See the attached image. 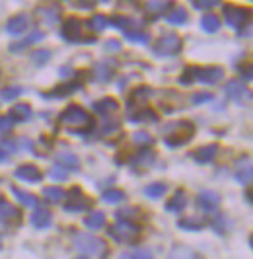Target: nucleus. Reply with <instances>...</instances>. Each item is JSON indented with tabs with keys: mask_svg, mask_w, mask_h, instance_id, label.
<instances>
[{
	"mask_svg": "<svg viewBox=\"0 0 253 259\" xmlns=\"http://www.w3.org/2000/svg\"><path fill=\"white\" fill-rule=\"evenodd\" d=\"M25 27H27V18L25 16H16L14 20H10V24H8V31L10 33H22Z\"/></svg>",
	"mask_w": 253,
	"mask_h": 259,
	"instance_id": "4be33fe9",
	"label": "nucleus"
},
{
	"mask_svg": "<svg viewBox=\"0 0 253 259\" xmlns=\"http://www.w3.org/2000/svg\"><path fill=\"white\" fill-rule=\"evenodd\" d=\"M84 224L90 230H100V228L105 226V214L100 212V210H94V212H90L88 217L84 219Z\"/></svg>",
	"mask_w": 253,
	"mask_h": 259,
	"instance_id": "4468645a",
	"label": "nucleus"
},
{
	"mask_svg": "<svg viewBox=\"0 0 253 259\" xmlns=\"http://www.w3.org/2000/svg\"><path fill=\"white\" fill-rule=\"evenodd\" d=\"M0 247H2V236H0Z\"/></svg>",
	"mask_w": 253,
	"mask_h": 259,
	"instance_id": "09e8293b",
	"label": "nucleus"
},
{
	"mask_svg": "<svg viewBox=\"0 0 253 259\" xmlns=\"http://www.w3.org/2000/svg\"><path fill=\"white\" fill-rule=\"evenodd\" d=\"M61 123L63 125H68L70 129H78V127H90L92 125V119L90 115L78 105H70L66 107L61 115Z\"/></svg>",
	"mask_w": 253,
	"mask_h": 259,
	"instance_id": "7ed1b4c3",
	"label": "nucleus"
},
{
	"mask_svg": "<svg viewBox=\"0 0 253 259\" xmlns=\"http://www.w3.org/2000/svg\"><path fill=\"white\" fill-rule=\"evenodd\" d=\"M20 219V212H18V208L10 205L8 201H2L0 199V222L2 224H8V222H14Z\"/></svg>",
	"mask_w": 253,
	"mask_h": 259,
	"instance_id": "9b49d317",
	"label": "nucleus"
},
{
	"mask_svg": "<svg viewBox=\"0 0 253 259\" xmlns=\"http://www.w3.org/2000/svg\"><path fill=\"white\" fill-rule=\"evenodd\" d=\"M12 193L18 197V201L24 205V207H35L37 205V197H33L31 193H25V191H20L18 187H12Z\"/></svg>",
	"mask_w": 253,
	"mask_h": 259,
	"instance_id": "aec40b11",
	"label": "nucleus"
},
{
	"mask_svg": "<svg viewBox=\"0 0 253 259\" xmlns=\"http://www.w3.org/2000/svg\"><path fill=\"white\" fill-rule=\"evenodd\" d=\"M234 176H236V182L241 183V185H253V166L249 162L240 164Z\"/></svg>",
	"mask_w": 253,
	"mask_h": 259,
	"instance_id": "f8f14e48",
	"label": "nucleus"
},
{
	"mask_svg": "<svg viewBox=\"0 0 253 259\" xmlns=\"http://www.w3.org/2000/svg\"><path fill=\"white\" fill-rule=\"evenodd\" d=\"M59 160L61 162H66V164H72V168L78 166V158L74 154H68V152H63V154H59Z\"/></svg>",
	"mask_w": 253,
	"mask_h": 259,
	"instance_id": "c9c22d12",
	"label": "nucleus"
},
{
	"mask_svg": "<svg viewBox=\"0 0 253 259\" xmlns=\"http://www.w3.org/2000/svg\"><path fill=\"white\" fill-rule=\"evenodd\" d=\"M185 207H187V197H185L183 191H177V193L165 203V210H167V212H181Z\"/></svg>",
	"mask_w": 253,
	"mask_h": 259,
	"instance_id": "ddd939ff",
	"label": "nucleus"
},
{
	"mask_svg": "<svg viewBox=\"0 0 253 259\" xmlns=\"http://www.w3.org/2000/svg\"><path fill=\"white\" fill-rule=\"evenodd\" d=\"M76 259H88V257H86V255H82V257H76Z\"/></svg>",
	"mask_w": 253,
	"mask_h": 259,
	"instance_id": "de8ad7c7",
	"label": "nucleus"
},
{
	"mask_svg": "<svg viewBox=\"0 0 253 259\" xmlns=\"http://www.w3.org/2000/svg\"><path fill=\"white\" fill-rule=\"evenodd\" d=\"M43 37V33H39V31H35V33H31L27 39H24L22 43H18V45H12V49L16 51V49H22V47H27V45H31V43H35V39H41Z\"/></svg>",
	"mask_w": 253,
	"mask_h": 259,
	"instance_id": "2f4dec72",
	"label": "nucleus"
},
{
	"mask_svg": "<svg viewBox=\"0 0 253 259\" xmlns=\"http://www.w3.org/2000/svg\"><path fill=\"white\" fill-rule=\"evenodd\" d=\"M63 35L68 41H76V39H80V26H78V22L76 20H70V22H66V26L63 29Z\"/></svg>",
	"mask_w": 253,
	"mask_h": 259,
	"instance_id": "412c9836",
	"label": "nucleus"
},
{
	"mask_svg": "<svg viewBox=\"0 0 253 259\" xmlns=\"http://www.w3.org/2000/svg\"><path fill=\"white\" fill-rule=\"evenodd\" d=\"M16 178L27 183H37L41 182V171L35 166H31V164H24V166H20L16 169Z\"/></svg>",
	"mask_w": 253,
	"mask_h": 259,
	"instance_id": "1a4fd4ad",
	"label": "nucleus"
},
{
	"mask_svg": "<svg viewBox=\"0 0 253 259\" xmlns=\"http://www.w3.org/2000/svg\"><path fill=\"white\" fill-rule=\"evenodd\" d=\"M197 205L201 210L204 212H215L216 208L220 207V197L215 193V191H202L199 197H197Z\"/></svg>",
	"mask_w": 253,
	"mask_h": 259,
	"instance_id": "0eeeda50",
	"label": "nucleus"
},
{
	"mask_svg": "<svg viewBox=\"0 0 253 259\" xmlns=\"http://www.w3.org/2000/svg\"><path fill=\"white\" fill-rule=\"evenodd\" d=\"M251 247H253V236H251Z\"/></svg>",
	"mask_w": 253,
	"mask_h": 259,
	"instance_id": "8fccbe9b",
	"label": "nucleus"
},
{
	"mask_svg": "<svg viewBox=\"0 0 253 259\" xmlns=\"http://www.w3.org/2000/svg\"><path fill=\"white\" fill-rule=\"evenodd\" d=\"M43 197H45L49 203H61L64 197H66V191H64L63 187L53 185V187H45V189H43Z\"/></svg>",
	"mask_w": 253,
	"mask_h": 259,
	"instance_id": "a211bd4d",
	"label": "nucleus"
},
{
	"mask_svg": "<svg viewBox=\"0 0 253 259\" xmlns=\"http://www.w3.org/2000/svg\"><path fill=\"white\" fill-rule=\"evenodd\" d=\"M240 70H241V76H243V80H253V63H249V65H243Z\"/></svg>",
	"mask_w": 253,
	"mask_h": 259,
	"instance_id": "58836bf2",
	"label": "nucleus"
},
{
	"mask_svg": "<svg viewBox=\"0 0 253 259\" xmlns=\"http://www.w3.org/2000/svg\"><path fill=\"white\" fill-rule=\"evenodd\" d=\"M193 4L199 8V10H210L220 4V0H193Z\"/></svg>",
	"mask_w": 253,
	"mask_h": 259,
	"instance_id": "7c9ffc66",
	"label": "nucleus"
},
{
	"mask_svg": "<svg viewBox=\"0 0 253 259\" xmlns=\"http://www.w3.org/2000/svg\"><path fill=\"white\" fill-rule=\"evenodd\" d=\"M167 22L170 24H183V22H187V12L183 8H177L167 16Z\"/></svg>",
	"mask_w": 253,
	"mask_h": 259,
	"instance_id": "cd10ccee",
	"label": "nucleus"
},
{
	"mask_svg": "<svg viewBox=\"0 0 253 259\" xmlns=\"http://www.w3.org/2000/svg\"><path fill=\"white\" fill-rule=\"evenodd\" d=\"M31 224L35 228H47L51 224V212L45 208H37L33 214H31Z\"/></svg>",
	"mask_w": 253,
	"mask_h": 259,
	"instance_id": "2eb2a0df",
	"label": "nucleus"
},
{
	"mask_svg": "<svg viewBox=\"0 0 253 259\" xmlns=\"http://www.w3.org/2000/svg\"><path fill=\"white\" fill-rule=\"evenodd\" d=\"M226 94H228V98H234V100H249V98H251L249 90L241 84L240 80H232V82H228Z\"/></svg>",
	"mask_w": 253,
	"mask_h": 259,
	"instance_id": "9d476101",
	"label": "nucleus"
},
{
	"mask_svg": "<svg viewBox=\"0 0 253 259\" xmlns=\"http://www.w3.org/2000/svg\"><path fill=\"white\" fill-rule=\"evenodd\" d=\"M224 18H226V22L230 27L240 29V27L245 26L247 22H251L253 10L251 8H240V6H226Z\"/></svg>",
	"mask_w": 253,
	"mask_h": 259,
	"instance_id": "20e7f679",
	"label": "nucleus"
},
{
	"mask_svg": "<svg viewBox=\"0 0 253 259\" xmlns=\"http://www.w3.org/2000/svg\"><path fill=\"white\" fill-rule=\"evenodd\" d=\"M35 57V63H45L47 59H49V51H39L33 55Z\"/></svg>",
	"mask_w": 253,
	"mask_h": 259,
	"instance_id": "37998d69",
	"label": "nucleus"
},
{
	"mask_svg": "<svg viewBox=\"0 0 253 259\" xmlns=\"http://www.w3.org/2000/svg\"><path fill=\"white\" fill-rule=\"evenodd\" d=\"M51 180H55V182H63L64 178H66V169L63 166H53L49 171Z\"/></svg>",
	"mask_w": 253,
	"mask_h": 259,
	"instance_id": "c756f323",
	"label": "nucleus"
},
{
	"mask_svg": "<svg viewBox=\"0 0 253 259\" xmlns=\"http://www.w3.org/2000/svg\"><path fill=\"white\" fill-rule=\"evenodd\" d=\"M165 189H167V187H165V183L158 182V183H150V185H146L144 193L148 195L150 199H160V197L165 193Z\"/></svg>",
	"mask_w": 253,
	"mask_h": 259,
	"instance_id": "5701e85b",
	"label": "nucleus"
},
{
	"mask_svg": "<svg viewBox=\"0 0 253 259\" xmlns=\"http://www.w3.org/2000/svg\"><path fill=\"white\" fill-rule=\"evenodd\" d=\"M201 26L206 33H215V31L220 29V20L216 16H213V14H208V16H204L201 20Z\"/></svg>",
	"mask_w": 253,
	"mask_h": 259,
	"instance_id": "6ab92c4d",
	"label": "nucleus"
},
{
	"mask_svg": "<svg viewBox=\"0 0 253 259\" xmlns=\"http://www.w3.org/2000/svg\"><path fill=\"white\" fill-rule=\"evenodd\" d=\"M179 228H183V230H201L202 222L197 221V219H183V221H179Z\"/></svg>",
	"mask_w": 253,
	"mask_h": 259,
	"instance_id": "c85d7f7f",
	"label": "nucleus"
},
{
	"mask_svg": "<svg viewBox=\"0 0 253 259\" xmlns=\"http://www.w3.org/2000/svg\"><path fill=\"white\" fill-rule=\"evenodd\" d=\"M94 107H96V111H100V113H111V111L117 109V102L111 100V98H107V100H103V102H98Z\"/></svg>",
	"mask_w": 253,
	"mask_h": 259,
	"instance_id": "bb28decb",
	"label": "nucleus"
},
{
	"mask_svg": "<svg viewBox=\"0 0 253 259\" xmlns=\"http://www.w3.org/2000/svg\"><path fill=\"white\" fill-rule=\"evenodd\" d=\"M109 236L115 242H131L139 236V226H135L129 221H119L113 228H109Z\"/></svg>",
	"mask_w": 253,
	"mask_h": 259,
	"instance_id": "39448f33",
	"label": "nucleus"
},
{
	"mask_svg": "<svg viewBox=\"0 0 253 259\" xmlns=\"http://www.w3.org/2000/svg\"><path fill=\"white\" fill-rule=\"evenodd\" d=\"M245 197H247V201H249V203L253 205V187L249 189V191H247V195H245Z\"/></svg>",
	"mask_w": 253,
	"mask_h": 259,
	"instance_id": "c03bdc74",
	"label": "nucleus"
},
{
	"mask_svg": "<svg viewBox=\"0 0 253 259\" xmlns=\"http://www.w3.org/2000/svg\"><path fill=\"white\" fill-rule=\"evenodd\" d=\"M131 257L133 259H152V253L150 251H146V249H137L135 253H131Z\"/></svg>",
	"mask_w": 253,
	"mask_h": 259,
	"instance_id": "a19ab883",
	"label": "nucleus"
},
{
	"mask_svg": "<svg viewBox=\"0 0 253 259\" xmlns=\"http://www.w3.org/2000/svg\"><path fill=\"white\" fill-rule=\"evenodd\" d=\"M133 141H135L137 144H150L152 137L150 135H146V133H137V135L133 137Z\"/></svg>",
	"mask_w": 253,
	"mask_h": 259,
	"instance_id": "4c0bfd02",
	"label": "nucleus"
},
{
	"mask_svg": "<svg viewBox=\"0 0 253 259\" xmlns=\"http://www.w3.org/2000/svg\"><path fill=\"white\" fill-rule=\"evenodd\" d=\"M154 152L152 150H140L139 154L135 156V160H133V164H137V166H150L152 162H154Z\"/></svg>",
	"mask_w": 253,
	"mask_h": 259,
	"instance_id": "b1692460",
	"label": "nucleus"
},
{
	"mask_svg": "<svg viewBox=\"0 0 253 259\" xmlns=\"http://www.w3.org/2000/svg\"><path fill=\"white\" fill-rule=\"evenodd\" d=\"M165 6H167L165 0H152V2H148V8H150L152 12H162Z\"/></svg>",
	"mask_w": 253,
	"mask_h": 259,
	"instance_id": "72a5a7b5",
	"label": "nucleus"
},
{
	"mask_svg": "<svg viewBox=\"0 0 253 259\" xmlns=\"http://www.w3.org/2000/svg\"><path fill=\"white\" fill-rule=\"evenodd\" d=\"M208 100H213V94H208V92H204V94H195V96H193V102H195V104L208 102Z\"/></svg>",
	"mask_w": 253,
	"mask_h": 259,
	"instance_id": "ea45409f",
	"label": "nucleus"
},
{
	"mask_svg": "<svg viewBox=\"0 0 253 259\" xmlns=\"http://www.w3.org/2000/svg\"><path fill=\"white\" fill-rule=\"evenodd\" d=\"M216 150H218V146H215V144H210V146H202V148H199V150L193 154V158H195L197 162L204 164V162H210V160L215 158Z\"/></svg>",
	"mask_w": 253,
	"mask_h": 259,
	"instance_id": "f3484780",
	"label": "nucleus"
},
{
	"mask_svg": "<svg viewBox=\"0 0 253 259\" xmlns=\"http://www.w3.org/2000/svg\"><path fill=\"white\" fill-rule=\"evenodd\" d=\"M181 49V39L177 37L176 33H167L158 41V45L154 47V51L158 55H174Z\"/></svg>",
	"mask_w": 253,
	"mask_h": 259,
	"instance_id": "423d86ee",
	"label": "nucleus"
},
{
	"mask_svg": "<svg viewBox=\"0 0 253 259\" xmlns=\"http://www.w3.org/2000/svg\"><path fill=\"white\" fill-rule=\"evenodd\" d=\"M224 78V70L220 66H204V68H187L185 74L179 78L181 84L191 82H204V84H218Z\"/></svg>",
	"mask_w": 253,
	"mask_h": 259,
	"instance_id": "f257e3e1",
	"label": "nucleus"
},
{
	"mask_svg": "<svg viewBox=\"0 0 253 259\" xmlns=\"http://www.w3.org/2000/svg\"><path fill=\"white\" fill-rule=\"evenodd\" d=\"M119 259H133V257H131V253H123V255H121Z\"/></svg>",
	"mask_w": 253,
	"mask_h": 259,
	"instance_id": "a18cd8bd",
	"label": "nucleus"
},
{
	"mask_svg": "<svg viewBox=\"0 0 253 259\" xmlns=\"http://www.w3.org/2000/svg\"><path fill=\"white\" fill-rule=\"evenodd\" d=\"M101 199H103L105 203H109V205H115V203L125 201V193H123V191H117V189H109V191L103 193Z\"/></svg>",
	"mask_w": 253,
	"mask_h": 259,
	"instance_id": "393cba45",
	"label": "nucleus"
},
{
	"mask_svg": "<svg viewBox=\"0 0 253 259\" xmlns=\"http://www.w3.org/2000/svg\"><path fill=\"white\" fill-rule=\"evenodd\" d=\"M74 247L78 251H82L84 255H94V257H101L105 253V244L100 238L92 236V234L80 232L74 236Z\"/></svg>",
	"mask_w": 253,
	"mask_h": 259,
	"instance_id": "f03ea898",
	"label": "nucleus"
},
{
	"mask_svg": "<svg viewBox=\"0 0 253 259\" xmlns=\"http://www.w3.org/2000/svg\"><path fill=\"white\" fill-rule=\"evenodd\" d=\"M105 24H107V20H105L103 16H94V18H92V22H90V26L94 27V29H103Z\"/></svg>",
	"mask_w": 253,
	"mask_h": 259,
	"instance_id": "f704fd0d",
	"label": "nucleus"
},
{
	"mask_svg": "<svg viewBox=\"0 0 253 259\" xmlns=\"http://www.w3.org/2000/svg\"><path fill=\"white\" fill-rule=\"evenodd\" d=\"M191 135H193V129L189 131H179V133H174V135H170V137H165V144L167 146H181V144H185L187 141L191 139Z\"/></svg>",
	"mask_w": 253,
	"mask_h": 259,
	"instance_id": "dca6fc26",
	"label": "nucleus"
},
{
	"mask_svg": "<svg viewBox=\"0 0 253 259\" xmlns=\"http://www.w3.org/2000/svg\"><path fill=\"white\" fill-rule=\"evenodd\" d=\"M12 117H4V119H0V131H8L12 127Z\"/></svg>",
	"mask_w": 253,
	"mask_h": 259,
	"instance_id": "79ce46f5",
	"label": "nucleus"
},
{
	"mask_svg": "<svg viewBox=\"0 0 253 259\" xmlns=\"http://www.w3.org/2000/svg\"><path fill=\"white\" fill-rule=\"evenodd\" d=\"M6 158V150H0V160H4Z\"/></svg>",
	"mask_w": 253,
	"mask_h": 259,
	"instance_id": "49530a36",
	"label": "nucleus"
},
{
	"mask_svg": "<svg viewBox=\"0 0 253 259\" xmlns=\"http://www.w3.org/2000/svg\"><path fill=\"white\" fill-rule=\"evenodd\" d=\"M90 201L82 195L80 189H72V193L68 197V203L64 205L66 208V212H80V210H84V208H88Z\"/></svg>",
	"mask_w": 253,
	"mask_h": 259,
	"instance_id": "6e6552de",
	"label": "nucleus"
},
{
	"mask_svg": "<svg viewBox=\"0 0 253 259\" xmlns=\"http://www.w3.org/2000/svg\"><path fill=\"white\" fill-rule=\"evenodd\" d=\"M20 94H22V88H6V90H2V98L4 100H14Z\"/></svg>",
	"mask_w": 253,
	"mask_h": 259,
	"instance_id": "473e14b6",
	"label": "nucleus"
},
{
	"mask_svg": "<svg viewBox=\"0 0 253 259\" xmlns=\"http://www.w3.org/2000/svg\"><path fill=\"white\" fill-rule=\"evenodd\" d=\"M12 119H18V121H25V119H29L31 117V109H29V105H16L12 109Z\"/></svg>",
	"mask_w": 253,
	"mask_h": 259,
	"instance_id": "a878e982",
	"label": "nucleus"
},
{
	"mask_svg": "<svg viewBox=\"0 0 253 259\" xmlns=\"http://www.w3.org/2000/svg\"><path fill=\"white\" fill-rule=\"evenodd\" d=\"M133 217H135V210H133V208H123V210H119V212H117V221H129L131 222Z\"/></svg>",
	"mask_w": 253,
	"mask_h": 259,
	"instance_id": "e433bc0d",
	"label": "nucleus"
}]
</instances>
